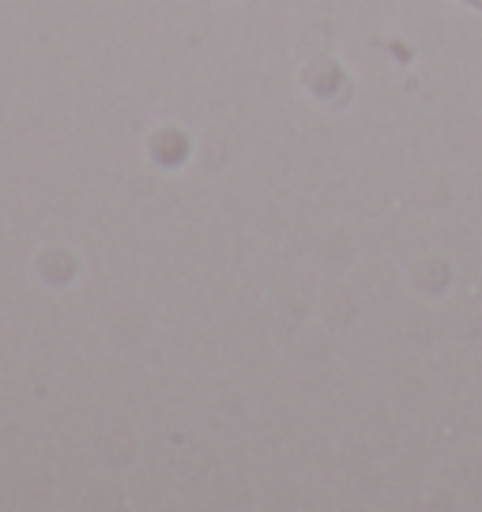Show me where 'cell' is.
I'll list each match as a JSON object with an SVG mask.
<instances>
[]
</instances>
